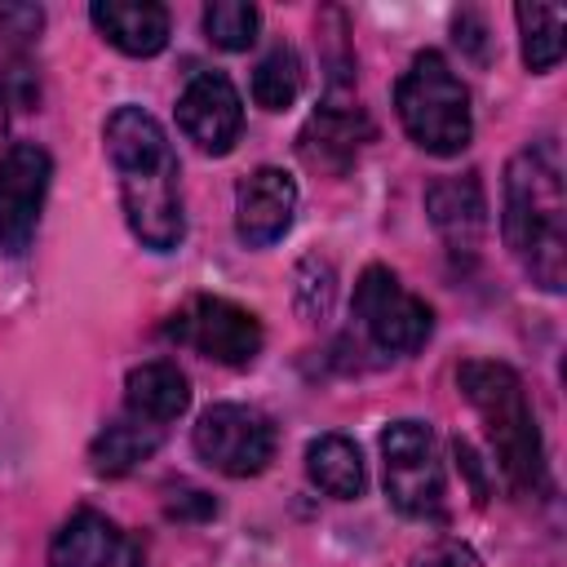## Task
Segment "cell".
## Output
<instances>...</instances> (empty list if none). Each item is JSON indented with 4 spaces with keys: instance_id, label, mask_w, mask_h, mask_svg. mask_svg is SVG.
<instances>
[{
    "instance_id": "1",
    "label": "cell",
    "mask_w": 567,
    "mask_h": 567,
    "mask_svg": "<svg viewBox=\"0 0 567 567\" xmlns=\"http://www.w3.org/2000/svg\"><path fill=\"white\" fill-rule=\"evenodd\" d=\"M102 142L120 177V204H124L128 230L146 248L173 252L186 235V217H182V168L168 133L151 111L115 106L106 115Z\"/></svg>"
},
{
    "instance_id": "2",
    "label": "cell",
    "mask_w": 567,
    "mask_h": 567,
    "mask_svg": "<svg viewBox=\"0 0 567 567\" xmlns=\"http://www.w3.org/2000/svg\"><path fill=\"white\" fill-rule=\"evenodd\" d=\"M501 230L518 266L545 292H563L567 284V190L558 146L532 142L505 168V213Z\"/></svg>"
},
{
    "instance_id": "3",
    "label": "cell",
    "mask_w": 567,
    "mask_h": 567,
    "mask_svg": "<svg viewBox=\"0 0 567 567\" xmlns=\"http://www.w3.org/2000/svg\"><path fill=\"white\" fill-rule=\"evenodd\" d=\"M456 385H461L465 403L478 412L509 487L518 496H527V492L536 496L545 487V447H540L536 412L527 403L518 372L496 359H465L456 368Z\"/></svg>"
},
{
    "instance_id": "4",
    "label": "cell",
    "mask_w": 567,
    "mask_h": 567,
    "mask_svg": "<svg viewBox=\"0 0 567 567\" xmlns=\"http://www.w3.org/2000/svg\"><path fill=\"white\" fill-rule=\"evenodd\" d=\"M394 106L403 120V133L430 151V155H461L470 146L474 120H470V93L461 75L447 66L443 53L425 49L408 62V71L394 84Z\"/></svg>"
},
{
    "instance_id": "5",
    "label": "cell",
    "mask_w": 567,
    "mask_h": 567,
    "mask_svg": "<svg viewBox=\"0 0 567 567\" xmlns=\"http://www.w3.org/2000/svg\"><path fill=\"white\" fill-rule=\"evenodd\" d=\"M381 461H385V496L403 518H443V461L434 430L425 421H390L381 430Z\"/></svg>"
},
{
    "instance_id": "6",
    "label": "cell",
    "mask_w": 567,
    "mask_h": 567,
    "mask_svg": "<svg viewBox=\"0 0 567 567\" xmlns=\"http://www.w3.org/2000/svg\"><path fill=\"white\" fill-rule=\"evenodd\" d=\"M354 319L368 341L385 354H412L430 341L434 310L399 284L390 266H368L354 284Z\"/></svg>"
},
{
    "instance_id": "7",
    "label": "cell",
    "mask_w": 567,
    "mask_h": 567,
    "mask_svg": "<svg viewBox=\"0 0 567 567\" xmlns=\"http://www.w3.org/2000/svg\"><path fill=\"white\" fill-rule=\"evenodd\" d=\"M177 346H190L195 354L226 363V368H248L261 354V323L248 306L230 297H190L164 328Z\"/></svg>"
},
{
    "instance_id": "8",
    "label": "cell",
    "mask_w": 567,
    "mask_h": 567,
    "mask_svg": "<svg viewBox=\"0 0 567 567\" xmlns=\"http://www.w3.org/2000/svg\"><path fill=\"white\" fill-rule=\"evenodd\" d=\"M195 452L226 478H252L275 456V425L252 403H213L195 421Z\"/></svg>"
},
{
    "instance_id": "9",
    "label": "cell",
    "mask_w": 567,
    "mask_h": 567,
    "mask_svg": "<svg viewBox=\"0 0 567 567\" xmlns=\"http://www.w3.org/2000/svg\"><path fill=\"white\" fill-rule=\"evenodd\" d=\"M53 159L35 142H13L0 151V257H22L35 239Z\"/></svg>"
},
{
    "instance_id": "10",
    "label": "cell",
    "mask_w": 567,
    "mask_h": 567,
    "mask_svg": "<svg viewBox=\"0 0 567 567\" xmlns=\"http://www.w3.org/2000/svg\"><path fill=\"white\" fill-rule=\"evenodd\" d=\"M177 128L204 155H226L244 133V102L226 71H199L177 97Z\"/></svg>"
},
{
    "instance_id": "11",
    "label": "cell",
    "mask_w": 567,
    "mask_h": 567,
    "mask_svg": "<svg viewBox=\"0 0 567 567\" xmlns=\"http://www.w3.org/2000/svg\"><path fill=\"white\" fill-rule=\"evenodd\" d=\"M368 142H372V120L354 102V93H328L315 106V115L306 120L297 151L319 173H346Z\"/></svg>"
},
{
    "instance_id": "12",
    "label": "cell",
    "mask_w": 567,
    "mask_h": 567,
    "mask_svg": "<svg viewBox=\"0 0 567 567\" xmlns=\"http://www.w3.org/2000/svg\"><path fill=\"white\" fill-rule=\"evenodd\" d=\"M292 213H297V182L275 164L252 168L235 186V235L248 248L279 244L292 226Z\"/></svg>"
},
{
    "instance_id": "13",
    "label": "cell",
    "mask_w": 567,
    "mask_h": 567,
    "mask_svg": "<svg viewBox=\"0 0 567 567\" xmlns=\"http://www.w3.org/2000/svg\"><path fill=\"white\" fill-rule=\"evenodd\" d=\"M49 567H142V549L106 514L80 509L58 527L49 545Z\"/></svg>"
},
{
    "instance_id": "14",
    "label": "cell",
    "mask_w": 567,
    "mask_h": 567,
    "mask_svg": "<svg viewBox=\"0 0 567 567\" xmlns=\"http://www.w3.org/2000/svg\"><path fill=\"white\" fill-rule=\"evenodd\" d=\"M425 213H430L434 230L447 239L452 252H474L478 235L487 226L483 182L474 173H465V177H434L425 186Z\"/></svg>"
},
{
    "instance_id": "15",
    "label": "cell",
    "mask_w": 567,
    "mask_h": 567,
    "mask_svg": "<svg viewBox=\"0 0 567 567\" xmlns=\"http://www.w3.org/2000/svg\"><path fill=\"white\" fill-rule=\"evenodd\" d=\"M190 408V381L177 363L168 359H151L137 363L124 381V416L164 430L168 421H177Z\"/></svg>"
},
{
    "instance_id": "16",
    "label": "cell",
    "mask_w": 567,
    "mask_h": 567,
    "mask_svg": "<svg viewBox=\"0 0 567 567\" xmlns=\"http://www.w3.org/2000/svg\"><path fill=\"white\" fill-rule=\"evenodd\" d=\"M89 18L128 58H151L168 44V9L155 0H97Z\"/></svg>"
},
{
    "instance_id": "17",
    "label": "cell",
    "mask_w": 567,
    "mask_h": 567,
    "mask_svg": "<svg viewBox=\"0 0 567 567\" xmlns=\"http://www.w3.org/2000/svg\"><path fill=\"white\" fill-rule=\"evenodd\" d=\"M306 474L332 501H354V496H363V483H368L363 456H359V447L346 434H319V439H310V447H306Z\"/></svg>"
},
{
    "instance_id": "18",
    "label": "cell",
    "mask_w": 567,
    "mask_h": 567,
    "mask_svg": "<svg viewBox=\"0 0 567 567\" xmlns=\"http://www.w3.org/2000/svg\"><path fill=\"white\" fill-rule=\"evenodd\" d=\"M159 439H164V430L142 425V421H133V416H120V421H111V425L93 439L89 465H93V474H102V478H120V474L137 470V465L159 447Z\"/></svg>"
},
{
    "instance_id": "19",
    "label": "cell",
    "mask_w": 567,
    "mask_h": 567,
    "mask_svg": "<svg viewBox=\"0 0 567 567\" xmlns=\"http://www.w3.org/2000/svg\"><path fill=\"white\" fill-rule=\"evenodd\" d=\"M301 93V58L292 44H275L252 71V102L261 111H288Z\"/></svg>"
},
{
    "instance_id": "20",
    "label": "cell",
    "mask_w": 567,
    "mask_h": 567,
    "mask_svg": "<svg viewBox=\"0 0 567 567\" xmlns=\"http://www.w3.org/2000/svg\"><path fill=\"white\" fill-rule=\"evenodd\" d=\"M523 31V62L527 71H549L563 58V9L554 4H518L514 9Z\"/></svg>"
},
{
    "instance_id": "21",
    "label": "cell",
    "mask_w": 567,
    "mask_h": 567,
    "mask_svg": "<svg viewBox=\"0 0 567 567\" xmlns=\"http://www.w3.org/2000/svg\"><path fill=\"white\" fill-rule=\"evenodd\" d=\"M257 27H261V13L244 0H217L204 9V35L226 53L248 49L257 40Z\"/></svg>"
},
{
    "instance_id": "22",
    "label": "cell",
    "mask_w": 567,
    "mask_h": 567,
    "mask_svg": "<svg viewBox=\"0 0 567 567\" xmlns=\"http://www.w3.org/2000/svg\"><path fill=\"white\" fill-rule=\"evenodd\" d=\"M44 27V13L35 4H0V40L4 44H27Z\"/></svg>"
},
{
    "instance_id": "23",
    "label": "cell",
    "mask_w": 567,
    "mask_h": 567,
    "mask_svg": "<svg viewBox=\"0 0 567 567\" xmlns=\"http://www.w3.org/2000/svg\"><path fill=\"white\" fill-rule=\"evenodd\" d=\"M416 567H483L465 545H456V540H443V545H434V549H425L421 558H416Z\"/></svg>"
},
{
    "instance_id": "24",
    "label": "cell",
    "mask_w": 567,
    "mask_h": 567,
    "mask_svg": "<svg viewBox=\"0 0 567 567\" xmlns=\"http://www.w3.org/2000/svg\"><path fill=\"white\" fill-rule=\"evenodd\" d=\"M168 514H173V518H208V514H217V505H213V496H208V492L182 487V492H173Z\"/></svg>"
},
{
    "instance_id": "25",
    "label": "cell",
    "mask_w": 567,
    "mask_h": 567,
    "mask_svg": "<svg viewBox=\"0 0 567 567\" xmlns=\"http://www.w3.org/2000/svg\"><path fill=\"white\" fill-rule=\"evenodd\" d=\"M4 128H9V93L0 89V137H4Z\"/></svg>"
}]
</instances>
